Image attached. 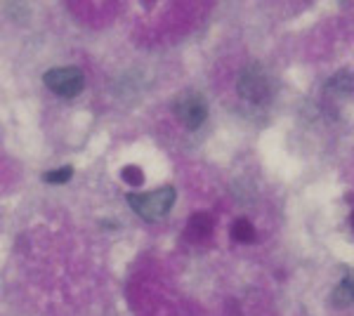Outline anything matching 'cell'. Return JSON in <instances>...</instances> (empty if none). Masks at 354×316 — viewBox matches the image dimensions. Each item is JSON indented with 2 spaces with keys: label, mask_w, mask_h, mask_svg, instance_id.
<instances>
[{
  "label": "cell",
  "mask_w": 354,
  "mask_h": 316,
  "mask_svg": "<svg viewBox=\"0 0 354 316\" xmlns=\"http://www.w3.org/2000/svg\"><path fill=\"white\" fill-rule=\"evenodd\" d=\"M175 198H177L175 187H161L156 192H147V194H128V205L142 220L156 222L168 217V212L175 205Z\"/></svg>",
  "instance_id": "cell-1"
},
{
  "label": "cell",
  "mask_w": 354,
  "mask_h": 316,
  "mask_svg": "<svg viewBox=\"0 0 354 316\" xmlns=\"http://www.w3.org/2000/svg\"><path fill=\"white\" fill-rule=\"evenodd\" d=\"M236 90L245 102L265 104V102L274 95V80L270 73L265 71L262 64H248L241 68V73H239Z\"/></svg>",
  "instance_id": "cell-2"
},
{
  "label": "cell",
  "mask_w": 354,
  "mask_h": 316,
  "mask_svg": "<svg viewBox=\"0 0 354 316\" xmlns=\"http://www.w3.org/2000/svg\"><path fill=\"white\" fill-rule=\"evenodd\" d=\"M43 83L48 85L50 93H55L57 97H64V100H73L83 93L85 76L78 66H57L45 71Z\"/></svg>",
  "instance_id": "cell-3"
},
{
  "label": "cell",
  "mask_w": 354,
  "mask_h": 316,
  "mask_svg": "<svg viewBox=\"0 0 354 316\" xmlns=\"http://www.w3.org/2000/svg\"><path fill=\"white\" fill-rule=\"evenodd\" d=\"M173 111L187 130H198L208 118V104L198 93H182L175 100Z\"/></svg>",
  "instance_id": "cell-4"
},
{
  "label": "cell",
  "mask_w": 354,
  "mask_h": 316,
  "mask_svg": "<svg viewBox=\"0 0 354 316\" xmlns=\"http://www.w3.org/2000/svg\"><path fill=\"white\" fill-rule=\"evenodd\" d=\"M330 302L333 307H354V274H347L338 286L330 292Z\"/></svg>",
  "instance_id": "cell-5"
},
{
  "label": "cell",
  "mask_w": 354,
  "mask_h": 316,
  "mask_svg": "<svg viewBox=\"0 0 354 316\" xmlns=\"http://www.w3.org/2000/svg\"><path fill=\"white\" fill-rule=\"evenodd\" d=\"M187 234L196 241L208 239L210 234H213V220H210V215H205V212H196V215H192L189 222H187Z\"/></svg>",
  "instance_id": "cell-6"
},
{
  "label": "cell",
  "mask_w": 354,
  "mask_h": 316,
  "mask_svg": "<svg viewBox=\"0 0 354 316\" xmlns=\"http://www.w3.org/2000/svg\"><path fill=\"white\" fill-rule=\"evenodd\" d=\"M326 90H328V93H335V95H350V93H354V71H350V68L335 71L333 76L328 78Z\"/></svg>",
  "instance_id": "cell-7"
},
{
  "label": "cell",
  "mask_w": 354,
  "mask_h": 316,
  "mask_svg": "<svg viewBox=\"0 0 354 316\" xmlns=\"http://www.w3.org/2000/svg\"><path fill=\"white\" fill-rule=\"evenodd\" d=\"M232 236H234V241H239V243H250V241H255L253 222L245 220V217H239V220L234 222V227H232Z\"/></svg>",
  "instance_id": "cell-8"
},
{
  "label": "cell",
  "mask_w": 354,
  "mask_h": 316,
  "mask_svg": "<svg viewBox=\"0 0 354 316\" xmlns=\"http://www.w3.org/2000/svg\"><path fill=\"white\" fill-rule=\"evenodd\" d=\"M71 177H73V168H71V165H62V168H55V170L45 172L43 182H48V185H66Z\"/></svg>",
  "instance_id": "cell-9"
},
{
  "label": "cell",
  "mask_w": 354,
  "mask_h": 316,
  "mask_svg": "<svg viewBox=\"0 0 354 316\" xmlns=\"http://www.w3.org/2000/svg\"><path fill=\"white\" fill-rule=\"evenodd\" d=\"M121 177L125 182H128L130 187H140L142 182H145V175H142V170L137 168V165H125L123 172H121Z\"/></svg>",
  "instance_id": "cell-10"
},
{
  "label": "cell",
  "mask_w": 354,
  "mask_h": 316,
  "mask_svg": "<svg viewBox=\"0 0 354 316\" xmlns=\"http://www.w3.org/2000/svg\"><path fill=\"white\" fill-rule=\"evenodd\" d=\"M352 227H354V212H352Z\"/></svg>",
  "instance_id": "cell-11"
}]
</instances>
